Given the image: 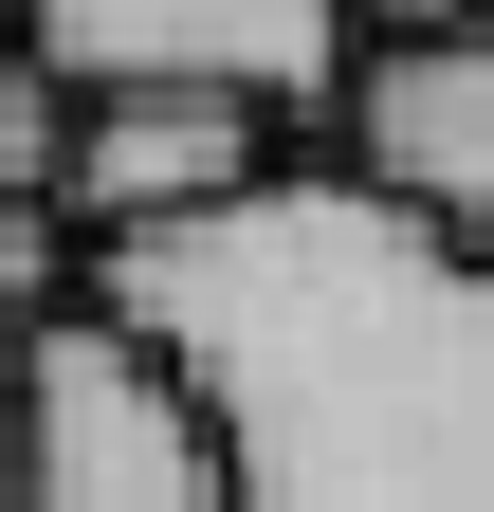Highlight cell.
I'll return each mask as SVG.
<instances>
[{"mask_svg":"<svg viewBox=\"0 0 494 512\" xmlns=\"http://www.w3.org/2000/svg\"><path fill=\"white\" fill-rule=\"evenodd\" d=\"M19 512H238L220 421L110 293H74L19 348Z\"/></svg>","mask_w":494,"mask_h":512,"instance_id":"obj_2","label":"cell"},{"mask_svg":"<svg viewBox=\"0 0 494 512\" xmlns=\"http://www.w3.org/2000/svg\"><path fill=\"white\" fill-rule=\"evenodd\" d=\"M458 19H494V0H366V37H458Z\"/></svg>","mask_w":494,"mask_h":512,"instance_id":"obj_8","label":"cell"},{"mask_svg":"<svg viewBox=\"0 0 494 512\" xmlns=\"http://www.w3.org/2000/svg\"><path fill=\"white\" fill-rule=\"evenodd\" d=\"M92 293L202 384L238 512H494V256L366 165H275L183 238H110Z\"/></svg>","mask_w":494,"mask_h":512,"instance_id":"obj_1","label":"cell"},{"mask_svg":"<svg viewBox=\"0 0 494 512\" xmlns=\"http://www.w3.org/2000/svg\"><path fill=\"white\" fill-rule=\"evenodd\" d=\"M19 37L74 92H238V110H348L366 0H19Z\"/></svg>","mask_w":494,"mask_h":512,"instance_id":"obj_3","label":"cell"},{"mask_svg":"<svg viewBox=\"0 0 494 512\" xmlns=\"http://www.w3.org/2000/svg\"><path fill=\"white\" fill-rule=\"evenodd\" d=\"M0 37H19V0H0Z\"/></svg>","mask_w":494,"mask_h":512,"instance_id":"obj_10","label":"cell"},{"mask_svg":"<svg viewBox=\"0 0 494 512\" xmlns=\"http://www.w3.org/2000/svg\"><path fill=\"white\" fill-rule=\"evenodd\" d=\"M257 183H275V110H238V92H92V128H74L92 256L110 238H183L220 202H257Z\"/></svg>","mask_w":494,"mask_h":512,"instance_id":"obj_5","label":"cell"},{"mask_svg":"<svg viewBox=\"0 0 494 512\" xmlns=\"http://www.w3.org/2000/svg\"><path fill=\"white\" fill-rule=\"evenodd\" d=\"M348 165L385 183L403 220H440L458 256H494V19H458V37H366Z\"/></svg>","mask_w":494,"mask_h":512,"instance_id":"obj_4","label":"cell"},{"mask_svg":"<svg viewBox=\"0 0 494 512\" xmlns=\"http://www.w3.org/2000/svg\"><path fill=\"white\" fill-rule=\"evenodd\" d=\"M74 311V220L55 202H0V348H37Z\"/></svg>","mask_w":494,"mask_h":512,"instance_id":"obj_7","label":"cell"},{"mask_svg":"<svg viewBox=\"0 0 494 512\" xmlns=\"http://www.w3.org/2000/svg\"><path fill=\"white\" fill-rule=\"evenodd\" d=\"M74 128H92V92L55 74L37 37H0V202H55V220H74Z\"/></svg>","mask_w":494,"mask_h":512,"instance_id":"obj_6","label":"cell"},{"mask_svg":"<svg viewBox=\"0 0 494 512\" xmlns=\"http://www.w3.org/2000/svg\"><path fill=\"white\" fill-rule=\"evenodd\" d=\"M0 512H19V348H0Z\"/></svg>","mask_w":494,"mask_h":512,"instance_id":"obj_9","label":"cell"}]
</instances>
